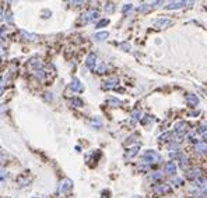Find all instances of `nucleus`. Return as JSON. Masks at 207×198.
<instances>
[{"mask_svg":"<svg viewBox=\"0 0 207 198\" xmlns=\"http://www.w3.org/2000/svg\"><path fill=\"white\" fill-rule=\"evenodd\" d=\"M172 183H175V186H181L182 180H181V178H178V177H173L172 178Z\"/></svg>","mask_w":207,"mask_h":198,"instance_id":"32","label":"nucleus"},{"mask_svg":"<svg viewBox=\"0 0 207 198\" xmlns=\"http://www.w3.org/2000/svg\"><path fill=\"white\" fill-rule=\"evenodd\" d=\"M168 24H169V20H168V18H158V20L154 21V25H155L157 28H162V27H165V25H168Z\"/></svg>","mask_w":207,"mask_h":198,"instance_id":"14","label":"nucleus"},{"mask_svg":"<svg viewBox=\"0 0 207 198\" xmlns=\"http://www.w3.org/2000/svg\"><path fill=\"white\" fill-rule=\"evenodd\" d=\"M171 135H172V134H171V133H165V134H162V135H159V141H165V139H167V138H169V137Z\"/></svg>","mask_w":207,"mask_h":198,"instance_id":"28","label":"nucleus"},{"mask_svg":"<svg viewBox=\"0 0 207 198\" xmlns=\"http://www.w3.org/2000/svg\"><path fill=\"white\" fill-rule=\"evenodd\" d=\"M131 6H133L131 3H129V4H125V6H123V8H122V11H123V13H127V11H130V10H131Z\"/></svg>","mask_w":207,"mask_h":198,"instance_id":"29","label":"nucleus"},{"mask_svg":"<svg viewBox=\"0 0 207 198\" xmlns=\"http://www.w3.org/2000/svg\"><path fill=\"white\" fill-rule=\"evenodd\" d=\"M108 103L112 106H120L122 105V100L116 99V98H111V99H108Z\"/></svg>","mask_w":207,"mask_h":198,"instance_id":"21","label":"nucleus"},{"mask_svg":"<svg viewBox=\"0 0 207 198\" xmlns=\"http://www.w3.org/2000/svg\"><path fill=\"white\" fill-rule=\"evenodd\" d=\"M187 165H189V159H187V156H181V159H179V166L185 170V169H187Z\"/></svg>","mask_w":207,"mask_h":198,"instance_id":"18","label":"nucleus"},{"mask_svg":"<svg viewBox=\"0 0 207 198\" xmlns=\"http://www.w3.org/2000/svg\"><path fill=\"white\" fill-rule=\"evenodd\" d=\"M195 151L199 155H206L207 153V144L206 142H197L195 145Z\"/></svg>","mask_w":207,"mask_h":198,"instance_id":"9","label":"nucleus"},{"mask_svg":"<svg viewBox=\"0 0 207 198\" xmlns=\"http://www.w3.org/2000/svg\"><path fill=\"white\" fill-rule=\"evenodd\" d=\"M141 112L140 110H133L131 112V117H133V121H136V120H141Z\"/></svg>","mask_w":207,"mask_h":198,"instance_id":"20","label":"nucleus"},{"mask_svg":"<svg viewBox=\"0 0 207 198\" xmlns=\"http://www.w3.org/2000/svg\"><path fill=\"white\" fill-rule=\"evenodd\" d=\"M164 170H165V173L167 174H171V176H175V173H176V165L173 163V162H167L165 163V166H164Z\"/></svg>","mask_w":207,"mask_h":198,"instance_id":"10","label":"nucleus"},{"mask_svg":"<svg viewBox=\"0 0 207 198\" xmlns=\"http://www.w3.org/2000/svg\"><path fill=\"white\" fill-rule=\"evenodd\" d=\"M117 84H119V80H117L116 77H111L104 82V88L105 89H113V88L117 86Z\"/></svg>","mask_w":207,"mask_h":198,"instance_id":"5","label":"nucleus"},{"mask_svg":"<svg viewBox=\"0 0 207 198\" xmlns=\"http://www.w3.org/2000/svg\"><path fill=\"white\" fill-rule=\"evenodd\" d=\"M186 3H187V2H171L165 8H167V10H176V8L183 7Z\"/></svg>","mask_w":207,"mask_h":198,"instance_id":"12","label":"nucleus"},{"mask_svg":"<svg viewBox=\"0 0 207 198\" xmlns=\"http://www.w3.org/2000/svg\"><path fill=\"white\" fill-rule=\"evenodd\" d=\"M71 187H73V181L70 180V178H63V180L60 181V184H59V187H58V192L60 195H64Z\"/></svg>","mask_w":207,"mask_h":198,"instance_id":"2","label":"nucleus"},{"mask_svg":"<svg viewBox=\"0 0 207 198\" xmlns=\"http://www.w3.org/2000/svg\"><path fill=\"white\" fill-rule=\"evenodd\" d=\"M99 18V13H98L97 10H90L88 13H85L83 15V18H81V22H84V24H87V22H90V21H95V20H98Z\"/></svg>","mask_w":207,"mask_h":198,"instance_id":"3","label":"nucleus"},{"mask_svg":"<svg viewBox=\"0 0 207 198\" xmlns=\"http://www.w3.org/2000/svg\"><path fill=\"white\" fill-rule=\"evenodd\" d=\"M151 177H153V180H158V178H161V177H162V173H159V172H155V173H154L153 176H151Z\"/></svg>","mask_w":207,"mask_h":198,"instance_id":"31","label":"nucleus"},{"mask_svg":"<svg viewBox=\"0 0 207 198\" xmlns=\"http://www.w3.org/2000/svg\"><path fill=\"white\" fill-rule=\"evenodd\" d=\"M109 38V33L106 32V31H104V32H97L95 33V39L97 41H105V39H108Z\"/></svg>","mask_w":207,"mask_h":198,"instance_id":"17","label":"nucleus"},{"mask_svg":"<svg viewBox=\"0 0 207 198\" xmlns=\"http://www.w3.org/2000/svg\"><path fill=\"white\" fill-rule=\"evenodd\" d=\"M139 149H140L139 145H134V147L129 148V149H127V153H126V156H127V158H133V156H136V155H137Z\"/></svg>","mask_w":207,"mask_h":198,"instance_id":"15","label":"nucleus"},{"mask_svg":"<svg viewBox=\"0 0 207 198\" xmlns=\"http://www.w3.org/2000/svg\"><path fill=\"white\" fill-rule=\"evenodd\" d=\"M161 161V155L155 151H145L143 155V162L147 165H157Z\"/></svg>","mask_w":207,"mask_h":198,"instance_id":"1","label":"nucleus"},{"mask_svg":"<svg viewBox=\"0 0 207 198\" xmlns=\"http://www.w3.org/2000/svg\"><path fill=\"white\" fill-rule=\"evenodd\" d=\"M105 11H106L108 14L113 13V11H115V6H113V3H108V4L105 6Z\"/></svg>","mask_w":207,"mask_h":198,"instance_id":"24","label":"nucleus"},{"mask_svg":"<svg viewBox=\"0 0 207 198\" xmlns=\"http://www.w3.org/2000/svg\"><path fill=\"white\" fill-rule=\"evenodd\" d=\"M154 191L158 192V194H167V192L171 191V187L168 184H157L154 187Z\"/></svg>","mask_w":207,"mask_h":198,"instance_id":"11","label":"nucleus"},{"mask_svg":"<svg viewBox=\"0 0 207 198\" xmlns=\"http://www.w3.org/2000/svg\"><path fill=\"white\" fill-rule=\"evenodd\" d=\"M186 103L190 108H196L199 105V98L195 94H187L186 95Z\"/></svg>","mask_w":207,"mask_h":198,"instance_id":"8","label":"nucleus"},{"mask_svg":"<svg viewBox=\"0 0 207 198\" xmlns=\"http://www.w3.org/2000/svg\"><path fill=\"white\" fill-rule=\"evenodd\" d=\"M35 75L39 78V80H44V78H45V71H44V70H36Z\"/></svg>","mask_w":207,"mask_h":198,"instance_id":"25","label":"nucleus"},{"mask_svg":"<svg viewBox=\"0 0 207 198\" xmlns=\"http://www.w3.org/2000/svg\"><path fill=\"white\" fill-rule=\"evenodd\" d=\"M119 47L122 50H125V52H129V50H130V43H129V42H122V43H119Z\"/></svg>","mask_w":207,"mask_h":198,"instance_id":"22","label":"nucleus"},{"mask_svg":"<svg viewBox=\"0 0 207 198\" xmlns=\"http://www.w3.org/2000/svg\"><path fill=\"white\" fill-rule=\"evenodd\" d=\"M173 131H175L176 134H179V135L185 134V133L187 131V123H185V121H179V123H176V124L173 125Z\"/></svg>","mask_w":207,"mask_h":198,"instance_id":"4","label":"nucleus"},{"mask_svg":"<svg viewBox=\"0 0 207 198\" xmlns=\"http://www.w3.org/2000/svg\"><path fill=\"white\" fill-rule=\"evenodd\" d=\"M85 66L88 67V68H91V70H95L97 68V56L94 55V53H91V55H88V57H87V60H85Z\"/></svg>","mask_w":207,"mask_h":198,"instance_id":"7","label":"nucleus"},{"mask_svg":"<svg viewBox=\"0 0 207 198\" xmlns=\"http://www.w3.org/2000/svg\"><path fill=\"white\" fill-rule=\"evenodd\" d=\"M30 64H31V66H35V67H38V66H39V61H38V57H32V59H31V61H30Z\"/></svg>","mask_w":207,"mask_h":198,"instance_id":"30","label":"nucleus"},{"mask_svg":"<svg viewBox=\"0 0 207 198\" xmlns=\"http://www.w3.org/2000/svg\"><path fill=\"white\" fill-rule=\"evenodd\" d=\"M69 88L71 89L73 92H81V91H83V84L80 82L78 78H73V81H71V84L69 85Z\"/></svg>","mask_w":207,"mask_h":198,"instance_id":"6","label":"nucleus"},{"mask_svg":"<svg viewBox=\"0 0 207 198\" xmlns=\"http://www.w3.org/2000/svg\"><path fill=\"white\" fill-rule=\"evenodd\" d=\"M151 4H154V2H153V3H143V4L139 6L137 11H139V13H144V11H148V10L151 8Z\"/></svg>","mask_w":207,"mask_h":198,"instance_id":"16","label":"nucleus"},{"mask_svg":"<svg viewBox=\"0 0 207 198\" xmlns=\"http://www.w3.org/2000/svg\"><path fill=\"white\" fill-rule=\"evenodd\" d=\"M200 173H201L200 169H192V170H189V172H187V177L192 178V180H197L199 177H201Z\"/></svg>","mask_w":207,"mask_h":198,"instance_id":"13","label":"nucleus"},{"mask_svg":"<svg viewBox=\"0 0 207 198\" xmlns=\"http://www.w3.org/2000/svg\"><path fill=\"white\" fill-rule=\"evenodd\" d=\"M32 198H39V197H32Z\"/></svg>","mask_w":207,"mask_h":198,"instance_id":"34","label":"nucleus"},{"mask_svg":"<svg viewBox=\"0 0 207 198\" xmlns=\"http://www.w3.org/2000/svg\"><path fill=\"white\" fill-rule=\"evenodd\" d=\"M108 22H109V20H101L97 24V28H102V27H105V25H108Z\"/></svg>","mask_w":207,"mask_h":198,"instance_id":"26","label":"nucleus"},{"mask_svg":"<svg viewBox=\"0 0 207 198\" xmlns=\"http://www.w3.org/2000/svg\"><path fill=\"white\" fill-rule=\"evenodd\" d=\"M71 105H74V106H83V100L74 98V99H71Z\"/></svg>","mask_w":207,"mask_h":198,"instance_id":"27","label":"nucleus"},{"mask_svg":"<svg viewBox=\"0 0 207 198\" xmlns=\"http://www.w3.org/2000/svg\"><path fill=\"white\" fill-rule=\"evenodd\" d=\"M21 33H22V36H24L27 41H36V39H38V36L34 35V33H28V32H25V31H22Z\"/></svg>","mask_w":207,"mask_h":198,"instance_id":"19","label":"nucleus"},{"mask_svg":"<svg viewBox=\"0 0 207 198\" xmlns=\"http://www.w3.org/2000/svg\"><path fill=\"white\" fill-rule=\"evenodd\" d=\"M95 71L98 73V74H104V73L106 71V64H99V66L97 67V68H95Z\"/></svg>","mask_w":207,"mask_h":198,"instance_id":"23","label":"nucleus"},{"mask_svg":"<svg viewBox=\"0 0 207 198\" xmlns=\"http://www.w3.org/2000/svg\"><path fill=\"white\" fill-rule=\"evenodd\" d=\"M45 95H46V96H45V99H46V100H52V99H53V96H52V92H46V94H45Z\"/></svg>","mask_w":207,"mask_h":198,"instance_id":"33","label":"nucleus"}]
</instances>
